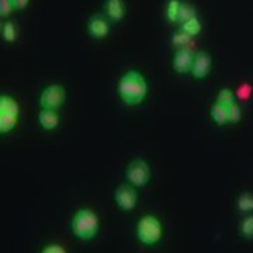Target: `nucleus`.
I'll return each instance as SVG.
<instances>
[{"instance_id": "obj_24", "label": "nucleus", "mask_w": 253, "mask_h": 253, "mask_svg": "<svg viewBox=\"0 0 253 253\" xmlns=\"http://www.w3.org/2000/svg\"><path fill=\"white\" fill-rule=\"evenodd\" d=\"M65 252V248L61 246V245H56V244H51L45 246L44 249H42V253H63Z\"/></svg>"}, {"instance_id": "obj_7", "label": "nucleus", "mask_w": 253, "mask_h": 253, "mask_svg": "<svg viewBox=\"0 0 253 253\" xmlns=\"http://www.w3.org/2000/svg\"><path fill=\"white\" fill-rule=\"evenodd\" d=\"M116 203L121 210L124 211H131L134 210L138 201V194H136L135 189L129 184H123L116 190Z\"/></svg>"}, {"instance_id": "obj_10", "label": "nucleus", "mask_w": 253, "mask_h": 253, "mask_svg": "<svg viewBox=\"0 0 253 253\" xmlns=\"http://www.w3.org/2000/svg\"><path fill=\"white\" fill-rule=\"evenodd\" d=\"M193 59L194 54H191V51L186 48H180L176 51L174 58H173V69L177 73H189L191 72V66H193Z\"/></svg>"}, {"instance_id": "obj_23", "label": "nucleus", "mask_w": 253, "mask_h": 253, "mask_svg": "<svg viewBox=\"0 0 253 253\" xmlns=\"http://www.w3.org/2000/svg\"><path fill=\"white\" fill-rule=\"evenodd\" d=\"M14 10L11 0H0V16L4 18L11 14V11Z\"/></svg>"}, {"instance_id": "obj_25", "label": "nucleus", "mask_w": 253, "mask_h": 253, "mask_svg": "<svg viewBox=\"0 0 253 253\" xmlns=\"http://www.w3.org/2000/svg\"><path fill=\"white\" fill-rule=\"evenodd\" d=\"M28 1L30 0H11V3H13V7L16 10H23L27 7Z\"/></svg>"}, {"instance_id": "obj_21", "label": "nucleus", "mask_w": 253, "mask_h": 253, "mask_svg": "<svg viewBox=\"0 0 253 253\" xmlns=\"http://www.w3.org/2000/svg\"><path fill=\"white\" fill-rule=\"evenodd\" d=\"M234 101H235V96H234V93L229 90V89H222V90L218 93L217 103H219V104L228 107V106L232 104Z\"/></svg>"}, {"instance_id": "obj_1", "label": "nucleus", "mask_w": 253, "mask_h": 253, "mask_svg": "<svg viewBox=\"0 0 253 253\" xmlns=\"http://www.w3.org/2000/svg\"><path fill=\"white\" fill-rule=\"evenodd\" d=\"M148 93L145 78L136 71H129L123 75L118 83V94L128 106H136L144 101Z\"/></svg>"}, {"instance_id": "obj_13", "label": "nucleus", "mask_w": 253, "mask_h": 253, "mask_svg": "<svg viewBox=\"0 0 253 253\" xmlns=\"http://www.w3.org/2000/svg\"><path fill=\"white\" fill-rule=\"evenodd\" d=\"M211 117L218 126H225L228 123V109L225 106L219 104V103H215L211 107Z\"/></svg>"}, {"instance_id": "obj_17", "label": "nucleus", "mask_w": 253, "mask_h": 253, "mask_svg": "<svg viewBox=\"0 0 253 253\" xmlns=\"http://www.w3.org/2000/svg\"><path fill=\"white\" fill-rule=\"evenodd\" d=\"M238 210L242 212H252L253 211V194L244 193L238 199Z\"/></svg>"}, {"instance_id": "obj_20", "label": "nucleus", "mask_w": 253, "mask_h": 253, "mask_svg": "<svg viewBox=\"0 0 253 253\" xmlns=\"http://www.w3.org/2000/svg\"><path fill=\"white\" fill-rule=\"evenodd\" d=\"M241 234L246 239H252L253 238V215H248L244 218V221L241 222Z\"/></svg>"}, {"instance_id": "obj_5", "label": "nucleus", "mask_w": 253, "mask_h": 253, "mask_svg": "<svg viewBox=\"0 0 253 253\" xmlns=\"http://www.w3.org/2000/svg\"><path fill=\"white\" fill-rule=\"evenodd\" d=\"M126 180L132 186L142 187L151 179V170L148 163L144 159H135L128 165L126 168Z\"/></svg>"}, {"instance_id": "obj_19", "label": "nucleus", "mask_w": 253, "mask_h": 253, "mask_svg": "<svg viewBox=\"0 0 253 253\" xmlns=\"http://www.w3.org/2000/svg\"><path fill=\"white\" fill-rule=\"evenodd\" d=\"M226 109H228V123H231V124L239 123V120L242 118V110L239 107V104L234 101Z\"/></svg>"}, {"instance_id": "obj_8", "label": "nucleus", "mask_w": 253, "mask_h": 253, "mask_svg": "<svg viewBox=\"0 0 253 253\" xmlns=\"http://www.w3.org/2000/svg\"><path fill=\"white\" fill-rule=\"evenodd\" d=\"M212 66L211 56L206 51H199L194 54L193 66H191V75L194 79H204L207 76Z\"/></svg>"}, {"instance_id": "obj_6", "label": "nucleus", "mask_w": 253, "mask_h": 253, "mask_svg": "<svg viewBox=\"0 0 253 253\" xmlns=\"http://www.w3.org/2000/svg\"><path fill=\"white\" fill-rule=\"evenodd\" d=\"M66 99V94H65V89L63 86L59 84H51L45 87L41 96H40V104L42 109H52L56 110L58 107H61Z\"/></svg>"}, {"instance_id": "obj_15", "label": "nucleus", "mask_w": 253, "mask_h": 253, "mask_svg": "<svg viewBox=\"0 0 253 253\" xmlns=\"http://www.w3.org/2000/svg\"><path fill=\"white\" fill-rule=\"evenodd\" d=\"M1 38L6 42H14L16 41V38H17V30H16V26L11 21L3 23V26H1Z\"/></svg>"}, {"instance_id": "obj_4", "label": "nucleus", "mask_w": 253, "mask_h": 253, "mask_svg": "<svg viewBox=\"0 0 253 253\" xmlns=\"http://www.w3.org/2000/svg\"><path fill=\"white\" fill-rule=\"evenodd\" d=\"M20 107L11 96H0V132L7 134L17 126Z\"/></svg>"}, {"instance_id": "obj_3", "label": "nucleus", "mask_w": 253, "mask_h": 253, "mask_svg": "<svg viewBox=\"0 0 253 253\" xmlns=\"http://www.w3.org/2000/svg\"><path fill=\"white\" fill-rule=\"evenodd\" d=\"M138 239L146 246L158 244L162 238V224L155 215H145L136 225Z\"/></svg>"}, {"instance_id": "obj_2", "label": "nucleus", "mask_w": 253, "mask_h": 253, "mask_svg": "<svg viewBox=\"0 0 253 253\" xmlns=\"http://www.w3.org/2000/svg\"><path fill=\"white\" fill-rule=\"evenodd\" d=\"M99 217L89 210L82 208L72 219V231L76 238L82 241H90L99 232Z\"/></svg>"}, {"instance_id": "obj_14", "label": "nucleus", "mask_w": 253, "mask_h": 253, "mask_svg": "<svg viewBox=\"0 0 253 253\" xmlns=\"http://www.w3.org/2000/svg\"><path fill=\"white\" fill-rule=\"evenodd\" d=\"M181 30L186 34H189L190 37L197 36V34H200V31H201V23H200V20L197 17L190 18V20L184 21L181 24Z\"/></svg>"}, {"instance_id": "obj_11", "label": "nucleus", "mask_w": 253, "mask_h": 253, "mask_svg": "<svg viewBox=\"0 0 253 253\" xmlns=\"http://www.w3.org/2000/svg\"><path fill=\"white\" fill-rule=\"evenodd\" d=\"M104 13L111 21H120L126 14V6L123 0H107L104 4Z\"/></svg>"}, {"instance_id": "obj_18", "label": "nucleus", "mask_w": 253, "mask_h": 253, "mask_svg": "<svg viewBox=\"0 0 253 253\" xmlns=\"http://www.w3.org/2000/svg\"><path fill=\"white\" fill-rule=\"evenodd\" d=\"M193 17H197L196 16V9L189 4V3H181L180 4V11H179V21L177 23H184V21H187L190 18Z\"/></svg>"}, {"instance_id": "obj_16", "label": "nucleus", "mask_w": 253, "mask_h": 253, "mask_svg": "<svg viewBox=\"0 0 253 253\" xmlns=\"http://www.w3.org/2000/svg\"><path fill=\"white\" fill-rule=\"evenodd\" d=\"M180 1L179 0H170L166 7V17L172 23L179 21V11H180Z\"/></svg>"}, {"instance_id": "obj_12", "label": "nucleus", "mask_w": 253, "mask_h": 253, "mask_svg": "<svg viewBox=\"0 0 253 253\" xmlns=\"http://www.w3.org/2000/svg\"><path fill=\"white\" fill-rule=\"evenodd\" d=\"M38 121L44 129H55L59 124V116L56 110L42 109L38 114Z\"/></svg>"}, {"instance_id": "obj_22", "label": "nucleus", "mask_w": 253, "mask_h": 253, "mask_svg": "<svg viewBox=\"0 0 253 253\" xmlns=\"http://www.w3.org/2000/svg\"><path fill=\"white\" fill-rule=\"evenodd\" d=\"M190 38H191V37H190L189 34H186V33L181 30V31L176 33V34L173 36V44L177 46H184L186 44H189L190 42Z\"/></svg>"}, {"instance_id": "obj_9", "label": "nucleus", "mask_w": 253, "mask_h": 253, "mask_svg": "<svg viewBox=\"0 0 253 253\" xmlns=\"http://www.w3.org/2000/svg\"><path fill=\"white\" fill-rule=\"evenodd\" d=\"M87 31L93 38H104L110 31V20L107 16L94 14L87 21Z\"/></svg>"}]
</instances>
